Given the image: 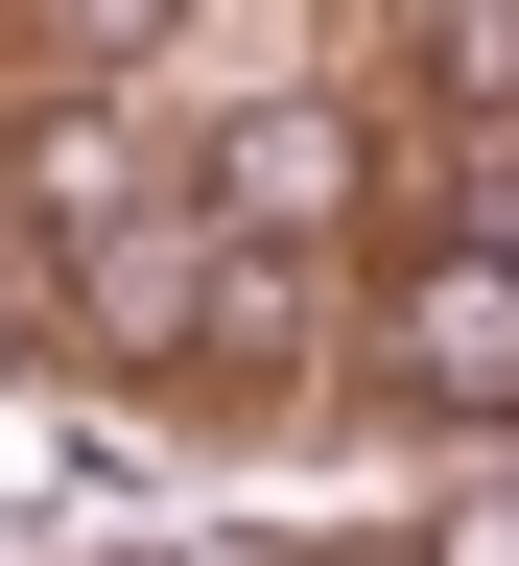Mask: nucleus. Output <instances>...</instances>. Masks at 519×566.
I'll use <instances>...</instances> for the list:
<instances>
[{"mask_svg":"<svg viewBox=\"0 0 519 566\" xmlns=\"http://www.w3.org/2000/svg\"><path fill=\"white\" fill-rule=\"evenodd\" d=\"M496 260H519V237H496Z\"/></svg>","mask_w":519,"mask_h":566,"instance_id":"5","label":"nucleus"},{"mask_svg":"<svg viewBox=\"0 0 519 566\" xmlns=\"http://www.w3.org/2000/svg\"><path fill=\"white\" fill-rule=\"evenodd\" d=\"M260 283V260H237ZM237 283H212V237H189V212H118V237H95V283H71V307H95L118 354H166V331H237Z\"/></svg>","mask_w":519,"mask_h":566,"instance_id":"2","label":"nucleus"},{"mask_svg":"<svg viewBox=\"0 0 519 566\" xmlns=\"http://www.w3.org/2000/svg\"><path fill=\"white\" fill-rule=\"evenodd\" d=\"M425 71H449V118H519V0H473V24H425Z\"/></svg>","mask_w":519,"mask_h":566,"instance_id":"4","label":"nucleus"},{"mask_svg":"<svg viewBox=\"0 0 519 566\" xmlns=\"http://www.w3.org/2000/svg\"><path fill=\"white\" fill-rule=\"evenodd\" d=\"M354 189V142L308 118V95H283V118H237V142H212V212H237V237H308V212Z\"/></svg>","mask_w":519,"mask_h":566,"instance_id":"3","label":"nucleus"},{"mask_svg":"<svg viewBox=\"0 0 519 566\" xmlns=\"http://www.w3.org/2000/svg\"><path fill=\"white\" fill-rule=\"evenodd\" d=\"M378 354L425 401H519V260L496 237H449V260H402V307H378Z\"/></svg>","mask_w":519,"mask_h":566,"instance_id":"1","label":"nucleus"}]
</instances>
